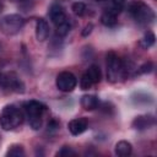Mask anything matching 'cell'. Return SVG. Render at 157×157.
Listing matches in <instances>:
<instances>
[{
	"label": "cell",
	"mask_w": 157,
	"mask_h": 157,
	"mask_svg": "<svg viewBox=\"0 0 157 157\" xmlns=\"http://www.w3.org/2000/svg\"><path fill=\"white\" fill-rule=\"evenodd\" d=\"M125 2H126V0H112V9H109V10L113 11L114 13H119L123 10Z\"/></svg>",
	"instance_id": "obj_21"
},
{
	"label": "cell",
	"mask_w": 157,
	"mask_h": 157,
	"mask_svg": "<svg viewBox=\"0 0 157 157\" xmlns=\"http://www.w3.org/2000/svg\"><path fill=\"white\" fill-rule=\"evenodd\" d=\"M6 156H10V157H22L25 156V150L21 145H12L10 146L9 151L6 152Z\"/></svg>",
	"instance_id": "obj_18"
},
{
	"label": "cell",
	"mask_w": 157,
	"mask_h": 157,
	"mask_svg": "<svg viewBox=\"0 0 157 157\" xmlns=\"http://www.w3.org/2000/svg\"><path fill=\"white\" fill-rule=\"evenodd\" d=\"M128 11L134 17V20L140 25H147L155 20L153 10L142 1L136 0V1L130 2L128 6Z\"/></svg>",
	"instance_id": "obj_3"
},
{
	"label": "cell",
	"mask_w": 157,
	"mask_h": 157,
	"mask_svg": "<svg viewBox=\"0 0 157 157\" xmlns=\"http://www.w3.org/2000/svg\"><path fill=\"white\" fill-rule=\"evenodd\" d=\"M25 25V18L18 13H10L0 20V29L5 36L17 34Z\"/></svg>",
	"instance_id": "obj_5"
},
{
	"label": "cell",
	"mask_w": 157,
	"mask_h": 157,
	"mask_svg": "<svg viewBox=\"0 0 157 157\" xmlns=\"http://www.w3.org/2000/svg\"><path fill=\"white\" fill-rule=\"evenodd\" d=\"M56 87L63 92H71L77 86V78L76 76L70 71H63L56 76L55 81Z\"/></svg>",
	"instance_id": "obj_7"
},
{
	"label": "cell",
	"mask_w": 157,
	"mask_h": 157,
	"mask_svg": "<svg viewBox=\"0 0 157 157\" xmlns=\"http://www.w3.org/2000/svg\"><path fill=\"white\" fill-rule=\"evenodd\" d=\"M123 76H125V66L121 59L114 53L109 52L107 54V78L109 82H118Z\"/></svg>",
	"instance_id": "obj_4"
},
{
	"label": "cell",
	"mask_w": 157,
	"mask_h": 157,
	"mask_svg": "<svg viewBox=\"0 0 157 157\" xmlns=\"http://www.w3.org/2000/svg\"><path fill=\"white\" fill-rule=\"evenodd\" d=\"M152 69H153V64H152L151 61H147V63L142 64V65L139 67V72H140V74H148V72L152 71Z\"/></svg>",
	"instance_id": "obj_23"
},
{
	"label": "cell",
	"mask_w": 157,
	"mask_h": 157,
	"mask_svg": "<svg viewBox=\"0 0 157 157\" xmlns=\"http://www.w3.org/2000/svg\"><path fill=\"white\" fill-rule=\"evenodd\" d=\"M87 76H88V78L92 81V83L94 85V83H98L99 81H101V78H102V72H101V69L97 66V65H91L87 70H86V72H85Z\"/></svg>",
	"instance_id": "obj_14"
},
{
	"label": "cell",
	"mask_w": 157,
	"mask_h": 157,
	"mask_svg": "<svg viewBox=\"0 0 157 157\" xmlns=\"http://www.w3.org/2000/svg\"><path fill=\"white\" fill-rule=\"evenodd\" d=\"M23 120V114L15 104H7L2 108L0 113V126L4 130H12L21 125Z\"/></svg>",
	"instance_id": "obj_2"
},
{
	"label": "cell",
	"mask_w": 157,
	"mask_h": 157,
	"mask_svg": "<svg viewBox=\"0 0 157 157\" xmlns=\"http://www.w3.org/2000/svg\"><path fill=\"white\" fill-rule=\"evenodd\" d=\"M0 86L16 93L25 92V83L15 72H0Z\"/></svg>",
	"instance_id": "obj_6"
},
{
	"label": "cell",
	"mask_w": 157,
	"mask_h": 157,
	"mask_svg": "<svg viewBox=\"0 0 157 157\" xmlns=\"http://www.w3.org/2000/svg\"><path fill=\"white\" fill-rule=\"evenodd\" d=\"M81 105L86 110H93L98 108L99 105V99L94 94H85L81 98Z\"/></svg>",
	"instance_id": "obj_12"
},
{
	"label": "cell",
	"mask_w": 157,
	"mask_h": 157,
	"mask_svg": "<svg viewBox=\"0 0 157 157\" xmlns=\"http://www.w3.org/2000/svg\"><path fill=\"white\" fill-rule=\"evenodd\" d=\"M156 124V119L153 115L151 114H145V115H139L136 117L132 123H131V126L135 129V130H146V129H150L151 126H153Z\"/></svg>",
	"instance_id": "obj_8"
},
{
	"label": "cell",
	"mask_w": 157,
	"mask_h": 157,
	"mask_svg": "<svg viewBox=\"0 0 157 157\" xmlns=\"http://www.w3.org/2000/svg\"><path fill=\"white\" fill-rule=\"evenodd\" d=\"M92 28H93V25H92V23H88V25L83 28V31H82V36H83V37H87V36L92 32Z\"/></svg>",
	"instance_id": "obj_24"
},
{
	"label": "cell",
	"mask_w": 157,
	"mask_h": 157,
	"mask_svg": "<svg viewBox=\"0 0 157 157\" xmlns=\"http://www.w3.org/2000/svg\"><path fill=\"white\" fill-rule=\"evenodd\" d=\"M101 22H102V25H104V26H107V27L114 26V25L117 23V13H114V12L110 11V10L104 11V12L102 13V16H101Z\"/></svg>",
	"instance_id": "obj_15"
},
{
	"label": "cell",
	"mask_w": 157,
	"mask_h": 157,
	"mask_svg": "<svg viewBox=\"0 0 157 157\" xmlns=\"http://www.w3.org/2000/svg\"><path fill=\"white\" fill-rule=\"evenodd\" d=\"M96 1H104V0H96Z\"/></svg>",
	"instance_id": "obj_26"
},
{
	"label": "cell",
	"mask_w": 157,
	"mask_h": 157,
	"mask_svg": "<svg viewBox=\"0 0 157 157\" xmlns=\"http://www.w3.org/2000/svg\"><path fill=\"white\" fill-rule=\"evenodd\" d=\"M50 33V28L48 22L44 18H38L36 22V38L38 42H44L48 39Z\"/></svg>",
	"instance_id": "obj_11"
},
{
	"label": "cell",
	"mask_w": 157,
	"mask_h": 157,
	"mask_svg": "<svg viewBox=\"0 0 157 157\" xmlns=\"http://www.w3.org/2000/svg\"><path fill=\"white\" fill-rule=\"evenodd\" d=\"M77 153L69 146H64L56 152V156H59V157H75Z\"/></svg>",
	"instance_id": "obj_20"
},
{
	"label": "cell",
	"mask_w": 157,
	"mask_h": 157,
	"mask_svg": "<svg viewBox=\"0 0 157 157\" xmlns=\"http://www.w3.org/2000/svg\"><path fill=\"white\" fill-rule=\"evenodd\" d=\"M70 29H71V23H70L69 18H67L66 21H64L63 23L56 26V34L60 36V37H65L70 32Z\"/></svg>",
	"instance_id": "obj_17"
},
{
	"label": "cell",
	"mask_w": 157,
	"mask_h": 157,
	"mask_svg": "<svg viewBox=\"0 0 157 157\" xmlns=\"http://www.w3.org/2000/svg\"><path fill=\"white\" fill-rule=\"evenodd\" d=\"M49 17H50L52 22L55 26H58V25H60V23H63L64 21L67 20L66 13H65L63 6L60 4H58V2H55V4H53L50 6V9H49Z\"/></svg>",
	"instance_id": "obj_9"
},
{
	"label": "cell",
	"mask_w": 157,
	"mask_h": 157,
	"mask_svg": "<svg viewBox=\"0 0 157 157\" xmlns=\"http://www.w3.org/2000/svg\"><path fill=\"white\" fill-rule=\"evenodd\" d=\"M132 152V146L130 142L125 141V140H121V141H118L117 145H115V155L119 156V157H126V156H130Z\"/></svg>",
	"instance_id": "obj_13"
},
{
	"label": "cell",
	"mask_w": 157,
	"mask_h": 157,
	"mask_svg": "<svg viewBox=\"0 0 157 157\" xmlns=\"http://www.w3.org/2000/svg\"><path fill=\"white\" fill-rule=\"evenodd\" d=\"M87 126H88V121L86 118H77V119H72L69 124H67V128H69V131L72 134V135H81L82 132H85L87 130Z\"/></svg>",
	"instance_id": "obj_10"
},
{
	"label": "cell",
	"mask_w": 157,
	"mask_h": 157,
	"mask_svg": "<svg viewBox=\"0 0 157 157\" xmlns=\"http://www.w3.org/2000/svg\"><path fill=\"white\" fill-rule=\"evenodd\" d=\"M1 7H2V4H1V1H0V11H1Z\"/></svg>",
	"instance_id": "obj_25"
},
{
	"label": "cell",
	"mask_w": 157,
	"mask_h": 157,
	"mask_svg": "<svg viewBox=\"0 0 157 157\" xmlns=\"http://www.w3.org/2000/svg\"><path fill=\"white\" fill-rule=\"evenodd\" d=\"M23 110L28 118L29 126L33 130H39L43 125V115L47 112V105L39 101H27L23 103Z\"/></svg>",
	"instance_id": "obj_1"
},
{
	"label": "cell",
	"mask_w": 157,
	"mask_h": 157,
	"mask_svg": "<svg viewBox=\"0 0 157 157\" xmlns=\"http://www.w3.org/2000/svg\"><path fill=\"white\" fill-rule=\"evenodd\" d=\"M71 10H72V12H74L76 16H83V15L86 13L87 7H86L85 2H82V1H76V2H74V4L71 5Z\"/></svg>",
	"instance_id": "obj_19"
},
{
	"label": "cell",
	"mask_w": 157,
	"mask_h": 157,
	"mask_svg": "<svg viewBox=\"0 0 157 157\" xmlns=\"http://www.w3.org/2000/svg\"><path fill=\"white\" fill-rule=\"evenodd\" d=\"M92 86H93L92 81L88 78V76H87L86 74H83L82 77H81V80H80V87H81V90L87 91V90H90Z\"/></svg>",
	"instance_id": "obj_22"
},
{
	"label": "cell",
	"mask_w": 157,
	"mask_h": 157,
	"mask_svg": "<svg viewBox=\"0 0 157 157\" xmlns=\"http://www.w3.org/2000/svg\"><path fill=\"white\" fill-rule=\"evenodd\" d=\"M155 39H156L155 34H153L151 31H148V32L142 37V39L140 40V45H141L144 49H148V48H151V47L155 44Z\"/></svg>",
	"instance_id": "obj_16"
}]
</instances>
